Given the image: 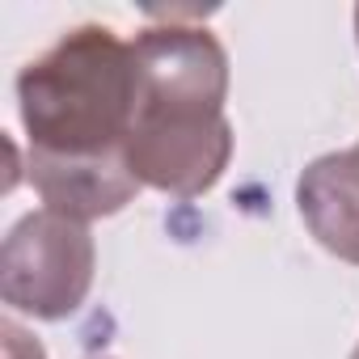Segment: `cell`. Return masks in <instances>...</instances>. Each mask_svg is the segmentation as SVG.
<instances>
[{"label":"cell","instance_id":"3","mask_svg":"<svg viewBox=\"0 0 359 359\" xmlns=\"http://www.w3.org/2000/svg\"><path fill=\"white\" fill-rule=\"evenodd\" d=\"M93 237L81 220L51 208L22 216L0 250V296L9 309L60 321L76 313L93 287Z\"/></svg>","mask_w":359,"mask_h":359},{"label":"cell","instance_id":"4","mask_svg":"<svg viewBox=\"0 0 359 359\" xmlns=\"http://www.w3.org/2000/svg\"><path fill=\"white\" fill-rule=\"evenodd\" d=\"M30 182H34V191L43 195V203L51 212L72 216L81 224L123 212L140 191V177L131 173L127 156L64 161V156L30 152Z\"/></svg>","mask_w":359,"mask_h":359},{"label":"cell","instance_id":"7","mask_svg":"<svg viewBox=\"0 0 359 359\" xmlns=\"http://www.w3.org/2000/svg\"><path fill=\"white\" fill-rule=\"evenodd\" d=\"M355 34H359V9H355Z\"/></svg>","mask_w":359,"mask_h":359},{"label":"cell","instance_id":"9","mask_svg":"<svg viewBox=\"0 0 359 359\" xmlns=\"http://www.w3.org/2000/svg\"><path fill=\"white\" fill-rule=\"evenodd\" d=\"M97 359H106V355H97Z\"/></svg>","mask_w":359,"mask_h":359},{"label":"cell","instance_id":"8","mask_svg":"<svg viewBox=\"0 0 359 359\" xmlns=\"http://www.w3.org/2000/svg\"><path fill=\"white\" fill-rule=\"evenodd\" d=\"M351 359H359V346H355V355H351Z\"/></svg>","mask_w":359,"mask_h":359},{"label":"cell","instance_id":"1","mask_svg":"<svg viewBox=\"0 0 359 359\" xmlns=\"http://www.w3.org/2000/svg\"><path fill=\"white\" fill-rule=\"evenodd\" d=\"M135 118L127 165L140 187L195 199L220 182L233 156L224 118L229 55L212 30L165 22L135 34Z\"/></svg>","mask_w":359,"mask_h":359},{"label":"cell","instance_id":"6","mask_svg":"<svg viewBox=\"0 0 359 359\" xmlns=\"http://www.w3.org/2000/svg\"><path fill=\"white\" fill-rule=\"evenodd\" d=\"M0 334H5V359H47L43 355V346L13 321V317H5V325H0Z\"/></svg>","mask_w":359,"mask_h":359},{"label":"cell","instance_id":"2","mask_svg":"<svg viewBox=\"0 0 359 359\" xmlns=\"http://www.w3.org/2000/svg\"><path fill=\"white\" fill-rule=\"evenodd\" d=\"M30 152L89 161L127 156L135 118V47L110 26H76L18 76Z\"/></svg>","mask_w":359,"mask_h":359},{"label":"cell","instance_id":"5","mask_svg":"<svg viewBox=\"0 0 359 359\" xmlns=\"http://www.w3.org/2000/svg\"><path fill=\"white\" fill-rule=\"evenodd\" d=\"M296 208L330 254L359 266V148L317 156L296 182Z\"/></svg>","mask_w":359,"mask_h":359}]
</instances>
